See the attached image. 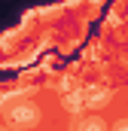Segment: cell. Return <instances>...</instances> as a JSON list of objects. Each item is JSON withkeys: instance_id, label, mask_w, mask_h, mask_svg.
Returning a JSON list of instances; mask_svg holds the SVG:
<instances>
[{"instance_id": "3", "label": "cell", "mask_w": 128, "mask_h": 131, "mask_svg": "<svg viewBox=\"0 0 128 131\" xmlns=\"http://www.w3.org/2000/svg\"><path fill=\"white\" fill-rule=\"evenodd\" d=\"M104 92H101V89H95V92H89V95H86V104H95V107H101V104H104Z\"/></svg>"}, {"instance_id": "4", "label": "cell", "mask_w": 128, "mask_h": 131, "mask_svg": "<svg viewBox=\"0 0 128 131\" xmlns=\"http://www.w3.org/2000/svg\"><path fill=\"white\" fill-rule=\"evenodd\" d=\"M82 95H76V92H73V95H67V101H64V104H67V107H70V110H79V107H82Z\"/></svg>"}, {"instance_id": "1", "label": "cell", "mask_w": 128, "mask_h": 131, "mask_svg": "<svg viewBox=\"0 0 128 131\" xmlns=\"http://www.w3.org/2000/svg\"><path fill=\"white\" fill-rule=\"evenodd\" d=\"M9 119H12L15 128H31L34 122L40 119V113H37L34 104H15V107L9 110Z\"/></svg>"}, {"instance_id": "6", "label": "cell", "mask_w": 128, "mask_h": 131, "mask_svg": "<svg viewBox=\"0 0 128 131\" xmlns=\"http://www.w3.org/2000/svg\"><path fill=\"white\" fill-rule=\"evenodd\" d=\"M0 131H3V128H0Z\"/></svg>"}, {"instance_id": "5", "label": "cell", "mask_w": 128, "mask_h": 131, "mask_svg": "<svg viewBox=\"0 0 128 131\" xmlns=\"http://www.w3.org/2000/svg\"><path fill=\"white\" fill-rule=\"evenodd\" d=\"M113 131H128V119H122V122H116V128Z\"/></svg>"}, {"instance_id": "2", "label": "cell", "mask_w": 128, "mask_h": 131, "mask_svg": "<svg viewBox=\"0 0 128 131\" xmlns=\"http://www.w3.org/2000/svg\"><path fill=\"white\" fill-rule=\"evenodd\" d=\"M79 131H104V122H101V119H86V122L79 125Z\"/></svg>"}]
</instances>
